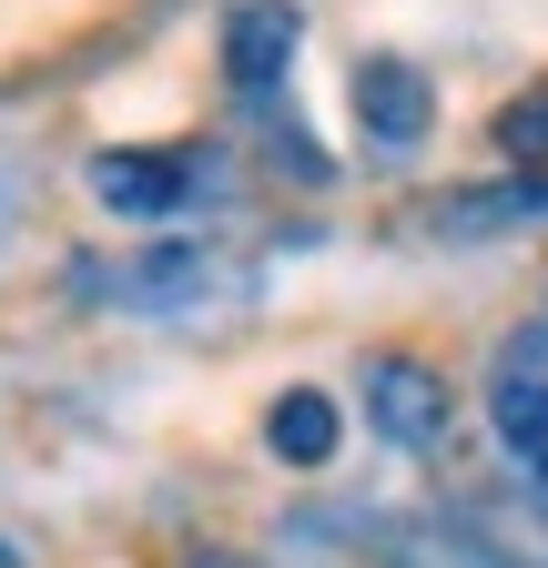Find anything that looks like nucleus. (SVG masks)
Instances as JSON below:
<instances>
[{
    "label": "nucleus",
    "instance_id": "nucleus-1",
    "mask_svg": "<svg viewBox=\"0 0 548 568\" xmlns=\"http://www.w3.org/2000/svg\"><path fill=\"white\" fill-rule=\"evenodd\" d=\"M447 376L437 366H417V355H376V366H366V426H376V437L386 447H437L447 437Z\"/></svg>",
    "mask_w": 548,
    "mask_h": 568
},
{
    "label": "nucleus",
    "instance_id": "nucleus-2",
    "mask_svg": "<svg viewBox=\"0 0 548 568\" xmlns=\"http://www.w3.org/2000/svg\"><path fill=\"white\" fill-rule=\"evenodd\" d=\"M356 122H366V153H376V163H406V153L427 142V122H437L427 71H417V61H366V71H356Z\"/></svg>",
    "mask_w": 548,
    "mask_h": 568
},
{
    "label": "nucleus",
    "instance_id": "nucleus-3",
    "mask_svg": "<svg viewBox=\"0 0 548 568\" xmlns=\"http://www.w3.org/2000/svg\"><path fill=\"white\" fill-rule=\"evenodd\" d=\"M295 51H305V11H295V0H244V11L224 21V82L244 102H264L295 71Z\"/></svg>",
    "mask_w": 548,
    "mask_h": 568
},
{
    "label": "nucleus",
    "instance_id": "nucleus-4",
    "mask_svg": "<svg viewBox=\"0 0 548 568\" xmlns=\"http://www.w3.org/2000/svg\"><path fill=\"white\" fill-rule=\"evenodd\" d=\"M92 193H102V213H122V224H173V213L193 203V163L183 153H102Z\"/></svg>",
    "mask_w": 548,
    "mask_h": 568
},
{
    "label": "nucleus",
    "instance_id": "nucleus-5",
    "mask_svg": "<svg viewBox=\"0 0 548 568\" xmlns=\"http://www.w3.org/2000/svg\"><path fill=\"white\" fill-rule=\"evenodd\" d=\"M82 284H122L112 305H193L203 284H214V264H203L193 244H153V254H132L122 274H102V264H82Z\"/></svg>",
    "mask_w": 548,
    "mask_h": 568
},
{
    "label": "nucleus",
    "instance_id": "nucleus-6",
    "mask_svg": "<svg viewBox=\"0 0 548 568\" xmlns=\"http://www.w3.org/2000/svg\"><path fill=\"white\" fill-rule=\"evenodd\" d=\"M264 447L285 457V467H325V457H335V396L285 386V396L264 406Z\"/></svg>",
    "mask_w": 548,
    "mask_h": 568
},
{
    "label": "nucleus",
    "instance_id": "nucleus-7",
    "mask_svg": "<svg viewBox=\"0 0 548 568\" xmlns=\"http://www.w3.org/2000/svg\"><path fill=\"white\" fill-rule=\"evenodd\" d=\"M498 437H508V457L548 487V386H538V376H508V386H498Z\"/></svg>",
    "mask_w": 548,
    "mask_h": 568
},
{
    "label": "nucleus",
    "instance_id": "nucleus-8",
    "mask_svg": "<svg viewBox=\"0 0 548 568\" xmlns=\"http://www.w3.org/2000/svg\"><path fill=\"white\" fill-rule=\"evenodd\" d=\"M498 153H508L528 183H548V92H518V102L498 112Z\"/></svg>",
    "mask_w": 548,
    "mask_h": 568
},
{
    "label": "nucleus",
    "instance_id": "nucleus-9",
    "mask_svg": "<svg viewBox=\"0 0 548 568\" xmlns=\"http://www.w3.org/2000/svg\"><path fill=\"white\" fill-rule=\"evenodd\" d=\"M193 568H254V558H193Z\"/></svg>",
    "mask_w": 548,
    "mask_h": 568
},
{
    "label": "nucleus",
    "instance_id": "nucleus-10",
    "mask_svg": "<svg viewBox=\"0 0 548 568\" xmlns=\"http://www.w3.org/2000/svg\"><path fill=\"white\" fill-rule=\"evenodd\" d=\"M538 497H548V487H538Z\"/></svg>",
    "mask_w": 548,
    "mask_h": 568
}]
</instances>
